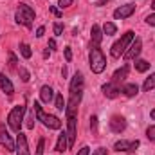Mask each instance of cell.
Listing matches in <instances>:
<instances>
[{"label":"cell","mask_w":155,"mask_h":155,"mask_svg":"<svg viewBox=\"0 0 155 155\" xmlns=\"http://www.w3.org/2000/svg\"><path fill=\"white\" fill-rule=\"evenodd\" d=\"M33 112H35V116H36V121H40L45 128H49V130H60V128H61V121L56 116H52V114H47V112L40 107L38 101H35Z\"/></svg>","instance_id":"6da1fadb"},{"label":"cell","mask_w":155,"mask_h":155,"mask_svg":"<svg viewBox=\"0 0 155 155\" xmlns=\"http://www.w3.org/2000/svg\"><path fill=\"white\" fill-rule=\"evenodd\" d=\"M88 65H90V71L94 74H101L107 69V58H105V54H103V51L99 47H90Z\"/></svg>","instance_id":"7a4b0ae2"},{"label":"cell","mask_w":155,"mask_h":155,"mask_svg":"<svg viewBox=\"0 0 155 155\" xmlns=\"http://www.w3.org/2000/svg\"><path fill=\"white\" fill-rule=\"evenodd\" d=\"M134 38H135V33H134V31H126V33H124V35H123V36H121V38L110 47V56L116 58V60L117 58H121V56L126 52V49L130 47V43L134 41Z\"/></svg>","instance_id":"3957f363"},{"label":"cell","mask_w":155,"mask_h":155,"mask_svg":"<svg viewBox=\"0 0 155 155\" xmlns=\"http://www.w3.org/2000/svg\"><path fill=\"white\" fill-rule=\"evenodd\" d=\"M24 116H25V105H16V107H13V110L7 114V124H9V128H11L15 134H20V132H22Z\"/></svg>","instance_id":"277c9868"},{"label":"cell","mask_w":155,"mask_h":155,"mask_svg":"<svg viewBox=\"0 0 155 155\" xmlns=\"http://www.w3.org/2000/svg\"><path fill=\"white\" fill-rule=\"evenodd\" d=\"M78 134V116H67V137H69V150L76 143Z\"/></svg>","instance_id":"5b68a950"},{"label":"cell","mask_w":155,"mask_h":155,"mask_svg":"<svg viewBox=\"0 0 155 155\" xmlns=\"http://www.w3.org/2000/svg\"><path fill=\"white\" fill-rule=\"evenodd\" d=\"M141 51H143V40L141 38H134V41L130 43V47L126 49V52L123 54V58H124L126 61H130V60H137V56L141 54Z\"/></svg>","instance_id":"8992f818"},{"label":"cell","mask_w":155,"mask_h":155,"mask_svg":"<svg viewBox=\"0 0 155 155\" xmlns=\"http://www.w3.org/2000/svg\"><path fill=\"white\" fill-rule=\"evenodd\" d=\"M0 144L5 148V152H15L16 150V143L13 141V137L5 130V124H0Z\"/></svg>","instance_id":"52a82bcc"},{"label":"cell","mask_w":155,"mask_h":155,"mask_svg":"<svg viewBox=\"0 0 155 155\" xmlns=\"http://www.w3.org/2000/svg\"><path fill=\"white\" fill-rule=\"evenodd\" d=\"M139 141H126V139H121V141H116L114 143V150L116 152H135L139 148Z\"/></svg>","instance_id":"ba28073f"},{"label":"cell","mask_w":155,"mask_h":155,"mask_svg":"<svg viewBox=\"0 0 155 155\" xmlns=\"http://www.w3.org/2000/svg\"><path fill=\"white\" fill-rule=\"evenodd\" d=\"M134 13H135V4H124V5L117 7L114 11V18L116 20H124V18H130Z\"/></svg>","instance_id":"9c48e42d"},{"label":"cell","mask_w":155,"mask_h":155,"mask_svg":"<svg viewBox=\"0 0 155 155\" xmlns=\"http://www.w3.org/2000/svg\"><path fill=\"white\" fill-rule=\"evenodd\" d=\"M101 90H103L105 97L116 99L117 96L121 94V85H119V83H114V81H108V83H105V85L101 87Z\"/></svg>","instance_id":"30bf717a"},{"label":"cell","mask_w":155,"mask_h":155,"mask_svg":"<svg viewBox=\"0 0 155 155\" xmlns=\"http://www.w3.org/2000/svg\"><path fill=\"white\" fill-rule=\"evenodd\" d=\"M108 126L114 134H121V132L126 130V119L123 116H112L110 121H108Z\"/></svg>","instance_id":"8fae6325"},{"label":"cell","mask_w":155,"mask_h":155,"mask_svg":"<svg viewBox=\"0 0 155 155\" xmlns=\"http://www.w3.org/2000/svg\"><path fill=\"white\" fill-rule=\"evenodd\" d=\"M16 155H31L29 152V144H27V137L20 132V134H16Z\"/></svg>","instance_id":"7c38bea8"},{"label":"cell","mask_w":155,"mask_h":155,"mask_svg":"<svg viewBox=\"0 0 155 155\" xmlns=\"http://www.w3.org/2000/svg\"><path fill=\"white\" fill-rule=\"evenodd\" d=\"M83 87H85V78L81 72H76L72 79H71V85H69V92L74 94V92H83Z\"/></svg>","instance_id":"4fadbf2b"},{"label":"cell","mask_w":155,"mask_h":155,"mask_svg":"<svg viewBox=\"0 0 155 155\" xmlns=\"http://www.w3.org/2000/svg\"><path fill=\"white\" fill-rule=\"evenodd\" d=\"M103 29L97 25V24H94L92 25V29H90V47H99L101 45V41H103Z\"/></svg>","instance_id":"5bb4252c"},{"label":"cell","mask_w":155,"mask_h":155,"mask_svg":"<svg viewBox=\"0 0 155 155\" xmlns=\"http://www.w3.org/2000/svg\"><path fill=\"white\" fill-rule=\"evenodd\" d=\"M0 88H2V92H4L7 97H13V94H15V87H13L11 79L5 76L4 72H0Z\"/></svg>","instance_id":"9a60e30c"},{"label":"cell","mask_w":155,"mask_h":155,"mask_svg":"<svg viewBox=\"0 0 155 155\" xmlns=\"http://www.w3.org/2000/svg\"><path fill=\"white\" fill-rule=\"evenodd\" d=\"M40 99H41V103L49 105V103L54 99V90H52V87H49V85H43V87L40 88Z\"/></svg>","instance_id":"2e32d148"},{"label":"cell","mask_w":155,"mask_h":155,"mask_svg":"<svg viewBox=\"0 0 155 155\" xmlns=\"http://www.w3.org/2000/svg\"><path fill=\"white\" fill-rule=\"evenodd\" d=\"M69 150V137H67V132H61L58 135V141H56V152L63 153Z\"/></svg>","instance_id":"e0dca14e"},{"label":"cell","mask_w":155,"mask_h":155,"mask_svg":"<svg viewBox=\"0 0 155 155\" xmlns=\"http://www.w3.org/2000/svg\"><path fill=\"white\" fill-rule=\"evenodd\" d=\"M121 94H124L126 97H135L139 94V87L135 83H124L121 87Z\"/></svg>","instance_id":"ac0fdd59"},{"label":"cell","mask_w":155,"mask_h":155,"mask_svg":"<svg viewBox=\"0 0 155 155\" xmlns=\"http://www.w3.org/2000/svg\"><path fill=\"white\" fill-rule=\"evenodd\" d=\"M128 71H130V67H128V65H123L121 69H117L116 72H114V76H112V81L121 85V83H123V81L128 78Z\"/></svg>","instance_id":"d6986e66"},{"label":"cell","mask_w":155,"mask_h":155,"mask_svg":"<svg viewBox=\"0 0 155 155\" xmlns=\"http://www.w3.org/2000/svg\"><path fill=\"white\" fill-rule=\"evenodd\" d=\"M18 11H20V13H22V15H24V16H25L29 22H33V20L36 18V13H35V9H33L29 4H20Z\"/></svg>","instance_id":"ffe728a7"},{"label":"cell","mask_w":155,"mask_h":155,"mask_svg":"<svg viewBox=\"0 0 155 155\" xmlns=\"http://www.w3.org/2000/svg\"><path fill=\"white\" fill-rule=\"evenodd\" d=\"M117 33V27L114 22H105V25H103V35H107V36H114Z\"/></svg>","instance_id":"44dd1931"},{"label":"cell","mask_w":155,"mask_h":155,"mask_svg":"<svg viewBox=\"0 0 155 155\" xmlns=\"http://www.w3.org/2000/svg\"><path fill=\"white\" fill-rule=\"evenodd\" d=\"M152 88H155V72L150 74V78H146L144 83H143V90H144V92H150Z\"/></svg>","instance_id":"7402d4cb"},{"label":"cell","mask_w":155,"mask_h":155,"mask_svg":"<svg viewBox=\"0 0 155 155\" xmlns=\"http://www.w3.org/2000/svg\"><path fill=\"white\" fill-rule=\"evenodd\" d=\"M150 69V63L146 60H135V71L137 72H146Z\"/></svg>","instance_id":"603a6c76"},{"label":"cell","mask_w":155,"mask_h":155,"mask_svg":"<svg viewBox=\"0 0 155 155\" xmlns=\"http://www.w3.org/2000/svg\"><path fill=\"white\" fill-rule=\"evenodd\" d=\"M20 54H22V58L29 60V58L33 56V51H31V47H29L27 43H20Z\"/></svg>","instance_id":"cb8c5ba5"},{"label":"cell","mask_w":155,"mask_h":155,"mask_svg":"<svg viewBox=\"0 0 155 155\" xmlns=\"http://www.w3.org/2000/svg\"><path fill=\"white\" fill-rule=\"evenodd\" d=\"M54 105H56L58 110H61V112L65 110V105H67V103L63 101V94H56V96H54Z\"/></svg>","instance_id":"d4e9b609"},{"label":"cell","mask_w":155,"mask_h":155,"mask_svg":"<svg viewBox=\"0 0 155 155\" xmlns=\"http://www.w3.org/2000/svg\"><path fill=\"white\" fill-rule=\"evenodd\" d=\"M18 76H20V79H22L24 83H27V81L31 79V74H29V71H27L25 67H18Z\"/></svg>","instance_id":"484cf974"},{"label":"cell","mask_w":155,"mask_h":155,"mask_svg":"<svg viewBox=\"0 0 155 155\" xmlns=\"http://www.w3.org/2000/svg\"><path fill=\"white\" fill-rule=\"evenodd\" d=\"M146 137H148L150 143L155 144V124H150V126L146 128Z\"/></svg>","instance_id":"4316f807"},{"label":"cell","mask_w":155,"mask_h":155,"mask_svg":"<svg viewBox=\"0 0 155 155\" xmlns=\"http://www.w3.org/2000/svg\"><path fill=\"white\" fill-rule=\"evenodd\" d=\"M43 150H45V139L41 137L38 141V144H36V152H35V155H43Z\"/></svg>","instance_id":"83f0119b"},{"label":"cell","mask_w":155,"mask_h":155,"mask_svg":"<svg viewBox=\"0 0 155 155\" xmlns=\"http://www.w3.org/2000/svg\"><path fill=\"white\" fill-rule=\"evenodd\" d=\"M52 31H54V35H56V36H61V33H63V24L56 22V24L52 25Z\"/></svg>","instance_id":"f1b7e54d"},{"label":"cell","mask_w":155,"mask_h":155,"mask_svg":"<svg viewBox=\"0 0 155 155\" xmlns=\"http://www.w3.org/2000/svg\"><path fill=\"white\" fill-rule=\"evenodd\" d=\"M72 4H74V0H60V2H58V7H60V9H67V7H71Z\"/></svg>","instance_id":"f546056e"},{"label":"cell","mask_w":155,"mask_h":155,"mask_svg":"<svg viewBox=\"0 0 155 155\" xmlns=\"http://www.w3.org/2000/svg\"><path fill=\"white\" fill-rule=\"evenodd\" d=\"M63 52H65V60L67 61H72V51H71V47H65Z\"/></svg>","instance_id":"4dcf8cb0"},{"label":"cell","mask_w":155,"mask_h":155,"mask_svg":"<svg viewBox=\"0 0 155 155\" xmlns=\"http://www.w3.org/2000/svg\"><path fill=\"white\" fill-rule=\"evenodd\" d=\"M90 128H92L94 132L97 130V116H92V117H90Z\"/></svg>","instance_id":"1f68e13d"},{"label":"cell","mask_w":155,"mask_h":155,"mask_svg":"<svg viewBox=\"0 0 155 155\" xmlns=\"http://www.w3.org/2000/svg\"><path fill=\"white\" fill-rule=\"evenodd\" d=\"M9 67H16V56L13 54V52H9Z\"/></svg>","instance_id":"d6a6232c"},{"label":"cell","mask_w":155,"mask_h":155,"mask_svg":"<svg viewBox=\"0 0 155 155\" xmlns=\"http://www.w3.org/2000/svg\"><path fill=\"white\" fill-rule=\"evenodd\" d=\"M146 24H148V25H152V27H155V13L146 16Z\"/></svg>","instance_id":"836d02e7"},{"label":"cell","mask_w":155,"mask_h":155,"mask_svg":"<svg viewBox=\"0 0 155 155\" xmlns=\"http://www.w3.org/2000/svg\"><path fill=\"white\" fill-rule=\"evenodd\" d=\"M92 155H108V150L107 148H97V150H94Z\"/></svg>","instance_id":"e575fe53"},{"label":"cell","mask_w":155,"mask_h":155,"mask_svg":"<svg viewBox=\"0 0 155 155\" xmlns=\"http://www.w3.org/2000/svg\"><path fill=\"white\" fill-rule=\"evenodd\" d=\"M51 11L54 13V16H56V18H61V11H60L56 5H51Z\"/></svg>","instance_id":"d590c367"},{"label":"cell","mask_w":155,"mask_h":155,"mask_svg":"<svg viewBox=\"0 0 155 155\" xmlns=\"http://www.w3.org/2000/svg\"><path fill=\"white\" fill-rule=\"evenodd\" d=\"M43 35H45V27H43V25H40L38 29H36V38H41Z\"/></svg>","instance_id":"8d00e7d4"},{"label":"cell","mask_w":155,"mask_h":155,"mask_svg":"<svg viewBox=\"0 0 155 155\" xmlns=\"http://www.w3.org/2000/svg\"><path fill=\"white\" fill-rule=\"evenodd\" d=\"M78 155H90V148H88V146H83V148L78 152Z\"/></svg>","instance_id":"74e56055"},{"label":"cell","mask_w":155,"mask_h":155,"mask_svg":"<svg viewBox=\"0 0 155 155\" xmlns=\"http://www.w3.org/2000/svg\"><path fill=\"white\" fill-rule=\"evenodd\" d=\"M27 128H35V112H33V116L27 119Z\"/></svg>","instance_id":"f35d334b"},{"label":"cell","mask_w":155,"mask_h":155,"mask_svg":"<svg viewBox=\"0 0 155 155\" xmlns=\"http://www.w3.org/2000/svg\"><path fill=\"white\" fill-rule=\"evenodd\" d=\"M49 47H51L52 51L56 49V40H54V38H52V40H49Z\"/></svg>","instance_id":"ab89813d"},{"label":"cell","mask_w":155,"mask_h":155,"mask_svg":"<svg viewBox=\"0 0 155 155\" xmlns=\"http://www.w3.org/2000/svg\"><path fill=\"white\" fill-rule=\"evenodd\" d=\"M107 2H110V0H97V2H96V5H99V7H101V5H105Z\"/></svg>","instance_id":"60d3db41"},{"label":"cell","mask_w":155,"mask_h":155,"mask_svg":"<svg viewBox=\"0 0 155 155\" xmlns=\"http://www.w3.org/2000/svg\"><path fill=\"white\" fill-rule=\"evenodd\" d=\"M150 117H152V119H153V121H155V108H153V110H152V112H150Z\"/></svg>","instance_id":"b9f144b4"},{"label":"cell","mask_w":155,"mask_h":155,"mask_svg":"<svg viewBox=\"0 0 155 155\" xmlns=\"http://www.w3.org/2000/svg\"><path fill=\"white\" fill-rule=\"evenodd\" d=\"M152 9L155 11V0H152Z\"/></svg>","instance_id":"7bdbcfd3"}]
</instances>
